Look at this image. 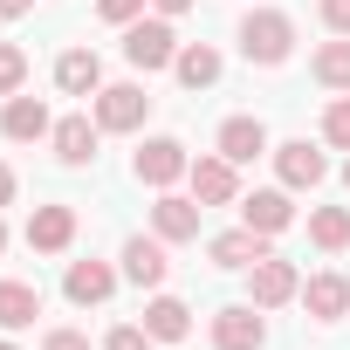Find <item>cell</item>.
I'll return each instance as SVG.
<instances>
[{
	"instance_id": "6da1fadb",
	"label": "cell",
	"mask_w": 350,
	"mask_h": 350,
	"mask_svg": "<svg viewBox=\"0 0 350 350\" xmlns=\"http://www.w3.org/2000/svg\"><path fill=\"white\" fill-rule=\"evenodd\" d=\"M234 42H241V55H247L254 69H282V62L295 55V21H288L282 8H247L241 28H234Z\"/></svg>"
},
{
	"instance_id": "7a4b0ae2",
	"label": "cell",
	"mask_w": 350,
	"mask_h": 350,
	"mask_svg": "<svg viewBox=\"0 0 350 350\" xmlns=\"http://www.w3.org/2000/svg\"><path fill=\"white\" fill-rule=\"evenodd\" d=\"M124 62H131L137 76L172 69V62H179V35H172V21H165V14H137V21L124 28Z\"/></svg>"
},
{
	"instance_id": "3957f363",
	"label": "cell",
	"mask_w": 350,
	"mask_h": 350,
	"mask_svg": "<svg viewBox=\"0 0 350 350\" xmlns=\"http://www.w3.org/2000/svg\"><path fill=\"white\" fill-rule=\"evenodd\" d=\"M186 172H193V151H186L179 137H144V144L131 151V179L151 186V193H172Z\"/></svg>"
},
{
	"instance_id": "277c9868",
	"label": "cell",
	"mask_w": 350,
	"mask_h": 350,
	"mask_svg": "<svg viewBox=\"0 0 350 350\" xmlns=\"http://www.w3.org/2000/svg\"><path fill=\"white\" fill-rule=\"evenodd\" d=\"M90 117L103 124V137H131V131H144L151 96H144V83H103L90 96Z\"/></svg>"
},
{
	"instance_id": "5b68a950",
	"label": "cell",
	"mask_w": 350,
	"mask_h": 350,
	"mask_svg": "<svg viewBox=\"0 0 350 350\" xmlns=\"http://www.w3.org/2000/svg\"><path fill=\"white\" fill-rule=\"evenodd\" d=\"M247 302H254V309H288V302H302V268H295L288 254H261V261L247 268Z\"/></svg>"
},
{
	"instance_id": "8992f818",
	"label": "cell",
	"mask_w": 350,
	"mask_h": 350,
	"mask_svg": "<svg viewBox=\"0 0 350 350\" xmlns=\"http://www.w3.org/2000/svg\"><path fill=\"white\" fill-rule=\"evenodd\" d=\"M186 193L200 206H241V165L220 158V151H200L193 172H186Z\"/></svg>"
},
{
	"instance_id": "52a82bcc",
	"label": "cell",
	"mask_w": 350,
	"mask_h": 350,
	"mask_svg": "<svg viewBox=\"0 0 350 350\" xmlns=\"http://www.w3.org/2000/svg\"><path fill=\"white\" fill-rule=\"evenodd\" d=\"M206 336H213V350H261V343H268V309L227 302V309H213Z\"/></svg>"
},
{
	"instance_id": "ba28073f",
	"label": "cell",
	"mask_w": 350,
	"mask_h": 350,
	"mask_svg": "<svg viewBox=\"0 0 350 350\" xmlns=\"http://www.w3.org/2000/svg\"><path fill=\"white\" fill-rule=\"evenodd\" d=\"M268 158H275V179H282L288 193H316V186L329 179V158H323V144H309V137H288V144H275Z\"/></svg>"
},
{
	"instance_id": "9c48e42d",
	"label": "cell",
	"mask_w": 350,
	"mask_h": 350,
	"mask_svg": "<svg viewBox=\"0 0 350 350\" xmlns=\"http://www.w3.org/2000/svg\"><path fill=\"white\" fill-rule=\"evenodd\" d=\"M76 234H83V213H76L69 200H49V206L28 213V247H35V254H69Z\"/></svg>"
},
{
	"instance_id": "30bf717a",
	"label": "cell",
	"mask_w": 350,
	"mask_h": 350,
	"mask_svg": "<svg viewBox=\"0 0 350 350\" xmlns=\"http://www.w3.org/2000/svg\"><path fill=\"white\" fill-rule=\"evenodd\" d=\"M49 144H55V165L83 172V165H96V144H103V124H96L90 110H76V117H55Z\"/></svg>"
},
{
	"instance_id": "8fae6325",
	"label": "cell",
	"mask_w": 350,
	"mask_h": 350,
	"mask_svg": "<svg viewBox=\"0 0 350 350\" xmlns=\"http://www.w3.org/2000/svg\"><path fill=\"white\" fill-rule=\"evenodd\" d=\"M117 268H124V282H131V288H165L172 254H165V241H158V234H131V241L117 247Z\"/></svg>"
},
{
	"instance_id": "7c38bea8",
	"label": "cell",
	"mask_w": 350,
	"mask_h": 350,
	"mask_svg": "<svg viewBox=\"0 0 350 350\" xmlns=\"http://www.w3.org/2000/svg\"><path fill=\"white\" fill-rule=\"evenodd\" d=\"M117 282H124V268H110V261H69L62 268V295L76 302V309H103L110 295H117Z\"/></svg>"
},
{
	"instance_id": "4fadbf2b",
	"label": "cell",
	"mask_w": 350,
	"mask_h": 350,
	"mask_svg": "<svg viewBox=\"0 0 350 350\" xmlns=\"http://www.w3.org/2000/svg\"><path fill=\"white\" fill-rule=\"evenodd\" d=\"M200 200L193 193H158L151 200V234L165 241V247H186V241H200Z\"/></svg>"
},
{
	"instance_id": "5bb4252c",
	"label": "cell",
	"mask_w": 350,
	"mask_h": 350,
	"mask_svg": "<svg viewBox=\"0 0 350 350\" xmlns=\"http://www.w3.org/2000/svg\"><path fill=\"white\" fill-rule=\"evenodd\" d=\"M241 220L275 241V234L295 227V193H288V186H254V193H241Z\"/></svg>"
},
{
	"instance_id": "9a60e30c",
	"label": "cell",
	"mask_w": 350,
	"mask_h": 350,
	"mask_svg": "<svg viewBox=\"0 0 350 350\" xmlns=\"http://www.w3.org/2000/svg\"><path fill=\"white\" fill-rule=\"evenodd\" d=\"M302 309H309V323H343L350 316V275L343 268H316L302 282Z\"/></svg>"
},
{
	"instance_id": "2e32d148",
	"label": "cell",
	"mask_w": 350,
	"mask_h": 350,
	"mask_svg": "<svg viewBox=\"0 0 350 350\" xmlns=\"http://www.w3.org/2000/svg\"><path fill=\"white\" fill-rule=\"evenodd\" d=\"M213 151H220V158H234V165H254V158H268L275 144H268V124L241 110V117H227V124L213 131Z\"/></svg>"
},
{
	"instance_id": "e0dca14e",
	"label": "cell",
	"mask_w": 350,
	"mask_h": 350,
	"mask_svg": "<svg viewBox=\"0 0 350 350\" xmlns=\"http://www.w3.org/2000/svg\"><path fill=\"white\" fill-rule=\"evenodd\" d=\"M261 254H275V247H268V234H254V227H247V220H241V227H227V234H213V241H206V261H213V268H241V275H247V268H254V261H261Z\"/></svg>"
},
{
	"instance_id": "ac0fdd59",
	"label": "cell",
	"mask_w": 350,
	"mask_h": 350,
	"mask_svg": "<svg viewBox=\"0 0 350 350\" xmlns=\"http://www.w3.org/2000/svg\"><path fill=\"white\" fill-rule=\"evenodd\" d=\"M144 329H151V343H186V336H193V302L151 288V302H144Z\"/></svg>"
},
{
	"instance_id": "d6986e66",
	"label": "cell",
	"mask_w": 350,
	"mask_h": 350,
	"mask_svg": "<svg viewBox=\"0 0 350 350\" xmlns=\"http://www.w3.org/2000/svg\"><path fill=\"white\" fill-rule=\"evenodd\" d=\"M49 131H55V117H49L42 96H8V103H0V137H14V144H42Z\"/></svg>"
},
{
	"instance_id": "ffe728a7",
	"label": "cell",
	"mask_w": 350,
	"mask_h": 350,
	"mask_svg": "<svg viewBox=\"0 0 350 350\" xmlns=\"http://www.w3.org/2000/svg\"><path fill=\"white\" fill-rule=\"evenodd\" d=\"M172 76H179V90H213L220 76H227V55L213 49V42H179V62H172Z\"/></svg>"
},
{
	"instance_id": "44dd1931",
	"label": "cell",
	"mask_w": 350,
	"mask_h": 350,
	"mask_svg": "<svg viewBox=\"0 0 350 350\" xmlns=\"http://www.w3.org/2000/svg\"><path fill=\"white\" fill-rule=\"evenodd\" d=\"M55 90L62 96H96L103 90V55L96 49H62L55 55Z\"/></svg>"
},
{
	"instance_id": "7402d4cb",
	"label": "cell",
	"mask_w": 350,
	"mask_h": 350,
	"mask_svg": "<svg viewBox=\"0 0 350 350\" xmlns=\"http://www.w3.org/2000/svg\"><path fill=\"white\" fill-rule=\"evenodd\" d=\"M309 76H316L329 96H350V35H329V42L309 55Z\"/></svg>"
},
{
	"instance_id": "603a6c76",
	"label": "cell",
	"mask_w": 350,
	"mask_h": 350,
	"mask_svg": "<svg viewBox=\"0 0 350 350\" xmlns=\"http://www.w3.org/2000/svg\"><path fill=\"white\" fill-rule=\"evenodd\" d=\"M35 316H42V288H35V282H14V275H0V329L14 336V329H28Z\"/></svg>"
},
{
	"instance_id": "cb8c5ba5",
	"label": "cell",
	"mask_w": 350,
	"mask_h": 350,
	"mask_svg": "<svg viewBox=\"0 0 350 350\" xmlns=\"http://www.w3.org/2000/svg\"><path fill=\"white\" fill-rule=\"evenodd\" d=\"M309 241L323 254H350V206H309Z\"/></svg>"
},
{
	"instance_id": "d4e9b609",
	"label": "cell",
	"mask_w": 350,
	"mask_h": 350,
	"mask_svg": "<svg viewBox=\"0 0 350 350\" xmlns=\"http://www.w3.org/2000/svg\"><path fill=\"white\" fill-rule=\"evenodd\" d=\"M323 144H329V151H350V96H329V110H323Z\"/></svg>"
},
{
	"instance_id": "484cf974",
	"label": "cell",
	"mask_w": 350,
	"mask_h": 350,
	"mask_svg": "<svg viewBox=\"0 0 350 350\" xmlns=\"http://www.w3.org/2000/svg\"><path fill=\"white\" fill-rule=\"evenodd\" d=\"M21 83H28V55H21L14 42H0V103L21 96Z\"/></svg>"
},
{
	"instance_id": "4316f807",
	"label": "cell",
	"mask_w": 350,
	"mask_h": 350,
	"mask_svg": "<svg viewBox=\"0 0 350 350\" xmlns=\"http://www.w3.org/2000/svg\"><path fill=\"white\" fill-rule=\"evenodd\" d=\"M137 14H151V0H96V21H110V28H131Z\"/></svg>"
},
{
	"instance_id": "83f0119b",
	"label": "cell",
	"mask_w": 350,
	"mask_h": 350,
	"mask_svg": "<svg viewBox=\"0 0 350 350\" xmlns=\"http://www.w3.org/2000/svg\"><path fill=\"white\" fill-rule=\"evenodd\" d=\"M103 350H151V329H144V323H117V329L103 336Z\"/></svg>"
},
{
	"instance_id": "f1b7e54d",
	"label": "cell",
	"mask_w": 350,
	"mask_h": 350,
	"mask_svg": "<svg viewBox=\"0 0 350 350\" xmlns=\"http://www.w3.org/2000/svg\"><path fill=\"white\" fill-rule=\"evenodd\" d=\"M42 350H90V329H76V323H55V329L42 336Z\"/></svg>"
},
{
	"instance_id": "f546056e",
	"label": "cell",
	"mask_w": 350,
	"mask_h": 350,
	"mask_svg": "<svg viewBox=\"0 0 350 350\" xmlns=\"http://www.w3.org/2000/svg\"><path fill=\"white\" fill-rule=\"evenodd\" d=\"M316 14H323L329 35H350V0H316Z\"/></svg>"
},
{
	"instance_id": "4dcf8cb0",
	"label": "cell",
	"mask_w": 350,
	"mask_h": 350,
	"mask_svg": "<svg viewBox=\"0 0 350 350\" xmlns=\"http://www.w3.org/2000/svg\"><path fill=\"white\" fill-rule=\"evenodd\" d=\"M151 14H165V21H179V14H193V0H151Z\"/></svg>"
},
{
	"instance_id": "1f68e13d",
	"label": "cell",
	"mask_w": 350,
	"mask_h": 350,
	"mask_svg": "<svg viewBox=\"0 0 350 350\" xmlns=\"http://www.w3.org/2000/svg\"><path fill=\"white\" fill-rule=\"evenodd\" d=\"M14 186H21V179H14V165H0V206H14Z\"/></svg>"
},
{
	"instance_id": "d6a6232c",
	"label": "cell",
	"mask_w": 350,
	"mask_h": 350,
	"mask_svg": "<svg viewBox=\"0 0 350 350\" xmlns=\"http://www.w3.org/2000/svg\"><path fill=\"white\" fill-rule=\"evenodd\" d=\"M28 8H35V0H0V21H21Z\"/></svg>"
},
{
	"instance_id": "836d02e7",
	"label": "cell",
	"mask_w": 350,
	"mask_h": 350,
	"mask_svg": "<svg viewBox=\"0 0 350 350\" xmlns=\"http://www.w3.org/2000/svg\"><path fill=\"white\" fill-rule=\"evenodd\" d=\"M0 254H8V220H0Z\"/></svg>"
},
{
	"instance_id": "e575fe53",
	"label": "cell",
	"mask_w": 350,
	"mask_h": 350,
	"mask_svg": "<svg viewBox=\"0 0 350 350\" xmlns=\"http://www.w3.org/2000/svg\"><path fill=\"white\" fill-rule=\"evenodd\" d=\"M0 350H21V343H14V336H0Z\"/></svg>"
},
{
	"instance_id": "d590c367",
	"label": "cell",
	"mask_w": 350,
	"mask_h": 350,
	"mask_svg": "<svg viewBox=\"0 0 350 350\" xmlns=\"http://www.w3.org/2000/svg\"><path fill=\"white\" fill-rule=\"evenodd\" d=\"M343 193H350V158H343Z\"/></svg>"
}]
</instances>
